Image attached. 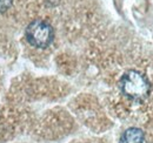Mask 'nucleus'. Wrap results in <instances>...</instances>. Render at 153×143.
<instances>
[{
    "instance_id": "nucleus-3",
    "label": "nucleus",
    "mask_w": 153,
    "mask_h": 143,
    "mask_svg": "<svg viewBox=\"0 0 153 143\" xmlns=\"http://www.w3.org/2000/svg\"><path fill=\"white\" fill-rule=\"evenodd\" d=\"M144 133L139 128H130L124 131L119 143H143Z\"/></svg>"
},
{
    "instance_id": "nucleus-1",
    "label": "nucleus",
    "mask_w": 153,
    "mask_h": 143,
    "mask_svg": "<svg viewBox=\"0 0 153 143\" xmlns=\"http://www.w3.org/2000/svg\"><path fill=\"white\" fill-rule=\"evenodd\" d=\"M120 88L124 95H126L127 97L135 101H141L149 96L151 86L147 79L141 73L128 71L123 75L120 80Z\"/></svg>"
},
{
    "instance_id": "nucleus-2",
    "label": "nucleus",
    "mask_w": 153,
    "mask_h": 143,
    "mask_svg": "<svg viewBox=\"0 0 153 143\" xmlns=\"http://www.w3.org/2000/svg\"><path fill=\"white\" fill-rule=\"evenodd\" d=\"M26 40L30 45L37 48H46L48 47L54 38V32L52 26L45 20H34L32 21L25 31Z\"/></svg>"
},
{
    "instance_id": "nucleus-4",
    "label": "nucleus",
    "mask_w": 153,
    "mask_h": 143,
    "mask_svg": "<svg viewBox=\"0 0 153 143\" xmlns=\"http://www.w3.org/2000/svg\"><path fill=\"white\" fill-rule=\"evenodd\" d=\"M12 1L13 0H0V13L7 11L12 6Z\"/></svg>"
}]
</instances>
